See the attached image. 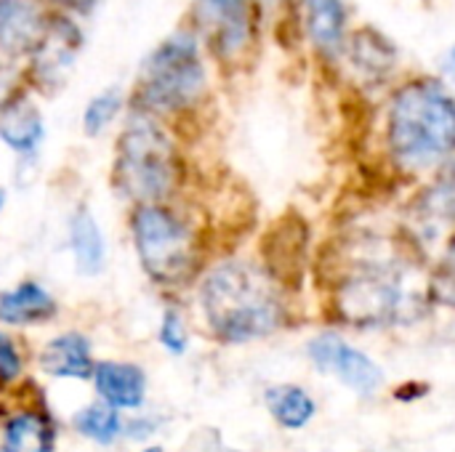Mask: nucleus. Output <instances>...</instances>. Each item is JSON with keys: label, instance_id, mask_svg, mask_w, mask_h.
<instances>
[{"label": "nucleus", "instance_id": "1", "mask_svg": "<svg viewBox=\"0 0 455 452\" xmlns=\"http://www.w3.org/2000/svg\"><path fill=\"white\" fill-rule=\"evenodd\" d=\"M203 306L216 336L232 344L269 336L283 320L280 298L269 277L243 261L224 264L208 274Z\"/></svg>", "mask_w": 455, "mask_h": 452}, {"label": "nucleus", "instance_id": "2", "mask_svg": "<svg viewBox=\"0 0 455 452\" xmlns=\"http://www.w3.org/2000/svg\"><path fill=\"white\" fill-rule=\"evenodd\" d=\"M389 144L411 168L432 165L455 149V101L437 83L405 85L389 112Z\"/></svg>", "mask_w": 455, "mask_h": 452}, {"label": "nucleus", "instance_id": "3", "mask_svg": "<svg viewBox=\"0 0 455 452\" xmlns=\"http://www.w3.org/2000/svg\"><path fill=\"white\" fill-rule=\"evenodd\" d=\"M205 85V69L197 59V43L189 32L171 35L141 69V101L152 109H181L192 104Z\"/></svg>", "mask_w": 455, "mask_h": 452}, {"label": "nucleus", "instance_id": "4", "mask_svg": "<svg viewBox=\"0 0 455 452\" xmlns=\"http://www.w3.org/2000/svg\"><path fill=\"white\" fill-rule=\"evenodd\" d=\"M117 178L136 200H160L171 192L173 147L155 123L136 117L125 128L120 139Z\"/></svg>", "mask_w": 455, "mask_h": 452}, {"label": "nucleus", "instance_id": "5", "mask_svg": "<svg viewBox=\"0 0 455 452\" xmlns=\"http://www.w3.org/2000/svg\"><path fill=\"white\" fill-rule=\"evenodd\" d=\"M136 248L144 269L157 282H181L192 269L189 232L160 208H141L133 218Z\"/></svg>", "mask_w": 455, "mask_h": 452}, {"label": "nucleus", "instance_id": "6", "mask_svg": "<svg viewBox=\"0 0 455 452\" xmlns=\"http://www.w3.org/2000/svg\"><path fill=\"white\" fill-rule=\"evenodd\" d=\"M309 357L325 373L339 376L349 389L360 394H373L384 384L381 368L363 352L344 344L339 336H320L309 344Z\"/></svg>", "mask_w": 455, "mask_h": 452}, {"label": "nucleus", "instance_id": "7", "mask_svg": "<svg viewBox=\"0 0 455 452\" xmlns=\"http://www.w3.org/2000/svg\"><path fill=\"white\" fill-rule=\"evenodd\" d=\"M341 304L347 306L349 317L363 320V322L395 320L397 312L405 306L400 285L389 274H379V272L349 282Z\"/></svg>", "mask_w": 455, "mask_h": 452}, {"label": "nucleus", "instance_id": "8", "mask_svg": "<svg viewBox=\"0 0 455 452\" xmlns=\"http://www.w3.org/2000/svg\"><path fill=\"white\" fill-rule=\"evenodd\" d=\"M45 19L29 0H0V48L11 53L37 51L45 40Z\"/></svg>", "mask_w": 455, "mask_h": 452}, {"label": "nucleus", "instance_id": "9", "mask_svg": "<svg viewBox=\"0 0 455 452\" xmlns=\"http://www.w3.org/2000/svg\"><path fill=\"white\" fill-rule=\"evenodd\" d=\"M144 373L133 365L104 362L96 368V389L99 394L120 408H139L144 402Z\"/></svg>", "mask_w": 455, "mask_h": 452}, {"label": "nucleus", "instance_id": "10", "mask_svg": "<svg viewBox=\"0 0 455 452\" xmlns=\"http://www.w3.org/2000/svg\"><path fill=\"white\" fill-rule=\"evenodd\" d=\"M205 19L213 27L216 48L221 53H235L248 35V5L245 0H205Z\"/></svg>", "mask_w": 455, "mask_h": 452}, {"label": "nucleus", "instance_id": "11", "mask_svg": "<svg viewBox=\"0 0 455 452\" xmlns=\"http://www.w3.org/2000/svg\"><path fill=\"white\" fill-rule=\"evenodd\" d=\"M40 368L51 376L64 378H88L91 376V354L88 341L80 336H61L53 338L40 352Z\"/></svg>", "mask_w": 455, "mask_h": 452}, {"label": "nucleus", "instance_id": "12", "mask_svg": "<svg viewBox=\"0 0 455 452\" xmlns=\"http://www.w3.org/2000/svg\"><path fill=\"white\" fill-rule=\"evenodd\" d=\"M56 312L51 296L35 282H24L11 293L0 296V320L8 325H35Z\"/></svg>", "mask_w": 455, "mask_h": 452}, {"label": "nucleus", "instance_id": "13", "mask_svg": "<svg viewBox=\"0 0 455 452\" xmlns=\"http://www.w3.org/2000/svg\"><path fill=\"white\" fill-rule=\"evenodd\" d=\"M304 19L312 43L325 53H336L347 21L341 0H304Z\"/></svg>", "mask_w": 455, "mask_h": 452}, {"label": "nucleus", "instance_id": "14", "mask_svg": "<svg viewBox=\"0 0 455 452\" xmlns=\"http://www.w3.org/2000/svg\"><path fill=\"white\" fill-rule=\"evenodd\" d=\"M0 136L19 152H32L43 139V120L27 101H11L0 112Z\"/></svg>", "mask_w": 455, "mask_h": 452}, {"label": "nucleus", "instance_id": "15", "mask_svg": "<svg viewBox=\"0 0 455 452\" xmlns=\"http://www.w3.org/2000/svg\"><path fill=\"white\" fill-rule=\"evenodd\" d=\"M267 408L285 429H304L315 416V400L299 386H275L267 392Z\"/></svg>", "mask_w": 455, "mask_h": 452}, {"label": "nucleus", "instance_id": "16", "mask_svg": "<svg viewBox=\"0 0 455 452\" xmlns=\"http://www.w3.org/2000/svg\"><path fill=\"white\" fill-rule=\"evenodd\" d=\"M72 248H75V258H77V269L83 274H96L104 266V240L101 232L96 226V221L91 218L88 210H80L72 218Z\"/></svg>", "mask_w": 455, "mask_h": 452}, {"label": "nucleus", "instance_id": "17", "mask_svg": "<svg viewBox=\"0 0 455 452\" xmlns=\"http://www.w3.org/2000/svg\"><path fill=\"white\" fill-rule=\"evenodd\" d=\"M51 450V429L40 416H16L5 426L3 452H48Z\"/></svg>", "mask_w": 455, "mask_h": 452}, {"label": "nucleus", "instance_id": "18", "mask_svg": "<svg viewBox=\"0 0 455 452\" xmlns=\"http://www.w3.org/2000/svg\"><path fill=\"white\" fill-rule=\"evenodd\" d=\"M352 59L363 72L384 75L392 69L397 56H395V48L389 45V40L381 37L379 32H357V37L352 43Z\"/></svg>", "mask_w": 455, "mask_h": 452}, {"label": "nucleus", "instance_id": "19", "mask_svg": "<svg viewBox=\"0 0 455 452\" xmlns=\"http://www.w3.org/2000/svg\"><path fill=\"white\" fill-rule=\"evenodd\" d=\"M75 426L80 434L101 442V445H109L117 434H120V421H117V413L107 405H93V408H85L83 413H77L75 418Z\"/></svg>", "mask_w": 455, "mask_h": 452}, {"label": "nucleus", "instance_id": "20", "mask_svg": "<svg viewBox=\"0 0 455 452\" xmlns=\"http://www.w3.org/2000/svg\"><path fill=\"white\" fill-rule=\"evenodd\" d=\"M120 109V91H107L101 96H96L88 107H85V115H83V128L85 133L96 136L104 125L112 123V117L117 115Z\"/></svg>", "mask_w": 455, "mask_h": 452}, {"label": "nucleus", "instance_id": "21", "mask_svg": "<svg viewBox=\"0 0 455 452\" xmlns=\"http://www.w3.org/2000/svg\"><path fill=\"white\" fill-rule=\"evenodd\" d=\"M432 205L440 216L453 218L455 221V163L445 170V176L440 178V184L435 186L432 194Z\"/></svg>", "mask_w": 455, "mask_h": 452}, {"label": "nucleus", "instance_id": "22", "mask_svg": "<svg viewBox=\"0 0 455 452\" xmlns=\"http://www.w3.org/2000/svg\"><path fill=\"white\" fill-rule=\"evenodd\" d=\"M163 344L171 349V352H184V346H187V336H184V330H181V322H179V317L173 314V312H168L165 314V322H163Z\"/></svg>", "mask_w": 455, "mask_h": 452}, {"label": "nucleus", "instance_id": "23", "mask_svg": "<svg viewBox=\"0 0 455 452\" xmlns=\"http://www.w3.org/2000/svg\"><path fill=\"white\" fill-rule=\"evenodd\" d=\"M19 370H21V360H19L13 344L5 336H0V378L11 381L19 376Z\"/></svg>", "mask_w": 455, "mask_h": 452}, {"label": "nucleus", "instance_id": "24", "mask_svg": "<svg viewBox=\"0 0 455 452\" xmlns=\"http://www.w3.org/2000/svg\"><path fill=\"white\" fill-rule=\"evenodd\" d=\"M59 5H67V8H75V11H88L93 5V0H53Z\"/></svg>", "mask_w": 455, "mask_h": 452}, {"label": "nucleus", "instance_id": "25", "mask_svg": "<svg viewBox=\"0 0 455 452\" xmlns=\"http://www.w3.org/2000/svg\"><path fill=\"white\" fill-rule=\"evenodd\" d=\"M203 452H237V450H224V448H216V450H213V448H208V450H203Z\"/></svg>", "mask_w": 455, "mask_h": 452}, {"label": "nucleus", "instance_id": "26", "mask_svg": "<svg viewBox=\"0 0 455 452\" xmlns=\"http://www.w3.org/2000/svg\"><path fill=\"white\" fill-rule=\"evenodd\" d=\"M144 452H163L160 448H149V450H144Z\"/></svg>", "mask_w": 455, "mask_h": 452}, {"label": "nucleus", "instance_id": "27", "mask_svg": "<svg viewBox=\"0 0 455 452\" xmlns=\"http://www.w3.org/2000/svg\"><path fill=\"white\" fill-rule=\"evenodd\" d=\"M0 205H3V192H0Z\"/></svg>", "mask_w": 455, "mask_h": 452}, {"label": "nucleus", "instance_id": "28", "mask_svg": "<svg viewBox=\"0 0 455 452\" xmlns=\"http://www.w3.org/2000/svg\"><path fill=\"white\" fill-rule=\"evenodd\" d=\"M453 61H455V51H453Z\"/></svg>", "mask_w": 455, "mask_h": 452}]
</instances>
